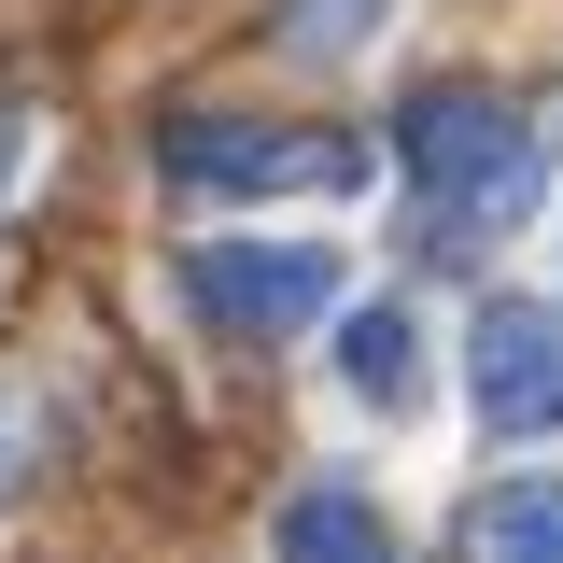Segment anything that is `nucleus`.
<instances>
[{
    "label": "nucleus",
    "mask_w": 563,
    "mask_h": 563,
    "mask_svg": "<svg viewBox=\"0 0 563 563\" xmlns=\"http://www.w3.org/2000/svg\"><path fill=\"white\" fill-rule=\"evenodd\" d=\"M29 479V409H14V395H0V493Z\"/></svg>",
    "instance_id": "obj_9"
},
{
    "label": "nucleus",
    "mask_w": 563,
    "mask_h": 563,
    "mask_svg": "<svg viewBox=\"0 0 563 563\" xmlns=\"http://www.w3.org/2000/svg\"><path fill=\"white\" fill-rule=\"evenodd\" d=\"M282 550H380V507L366 493H296L282 507Z\"/></svg>",
    "instance_id": "obj_7"
},
{
    "label": "nucleus",
    "mask_w": 563,
    "mask_h": 563,
    "mask_svg": "<svg viewBox=\"0 0 563 563\" xmlns=\"http://www.w3.org/2000/svg\"><path fill=\"white\" fill-rule=\"evenodd\" d=\"M14 169H29V113L0 99V184H14Z\"/></svg>",
    "instance_id": "obj_10"
},
{
    "label": "nucleus",
    "mask_w": 563,
    "mask_h": 563,
    "mask_svg": "<svg viewBox=\"0 0 563 563\" xmlns=\"http://www.w3.org/2000/svg\"><path fill=\"white\" fill-rule=\"evenodd\" d=\"M465 395H479L493 437H563V310L493 296L479 324H465Z\"/></svg>",
    "instance_id": "obj_4"
},
{
    "label": "nucleus",
    "mask_w": 563,
    "mask_h": 563,
    "mask_svg": "<svg viewBox=\"0 0 563 563\" xmlns=\"http://www.w3.org/2000/svg\"><path fill=\"white\" fill-rule=\"evenodd\" d=\"M155 169L184 198H352L366 184V141L352 128H254V113H169Z\"/></svg>",
    "instance_id": "obj_2"
},
{
    "label": "nucleus",
    "mask_w": 563,
    "mask_h": 563,
    "mask_svg": "<svg viewBox=\"0 0 563 563\" xmlns=\"http://www.w3.org/2000/svg\"><path fill=\"white\" fill-rule=\"evenodd\" d=\"M395 155H409L422 184V240L451 254V240H507L521 211H536V128L479 99V85H422L409 113H395Z\"/></svg>",
    "instance_id": "obj_1"
},
{
    "label": "nucleus",
    "mask_w": 563,
    "mask_h": 563,
    "mask_svg": "<svg viewBox=\"0 0 563 563\" xmlns=\"http://www.w3.org/2000/svg\"><path fill=\"white\" fill-rule=\"evenodd\" d=\"M184 296H198L211 339H296V324H324L339 310V254L324 240H211L198 268H184Z\"/></svg>",
    "instance_id": "obj_3"
},
{
    "label": "nucleus",
    "mask_w": 563,
    "mask_h": 563,
    "mask_svg": "<svg viewBox=\"0 0 563 563\" xmlns=\"http://www.w3.org/2000/svg\"><path fill=\"white\" fill-rule=\"evenodd\" d=\"M366 29H380V0H296V14H282V43H296V57H352Z\"/></svg>",
    "instance_id": "obj_8"
},
{
    "label": "nucleus",
    "mask_w": 563,
    "mask_h": 563,
    "mask_svg": "<svg viewBox=\"0 0 563 563\" xmlns=\"http://www.w3.org/2000/svg\"><path fill=\"white\" fill-rule=\"evenodd\" d=\"M422 324H409V310H352V324H339V380H352V395H366V409H409V395H422Z\"/></svg>",
    "instance_id": "obj_6"
},
{
    "label": "nucleus",
    "mask_w": 563,
    "mask_h": 563,
    "mask_svg": "<svg viewBox=\"0 0 563 563\" xmlns=\"http://www.w3.org/2000/svg\"><path fill=\"white\" fill-rule=\"evenodd\" d=\"M479 563H563V479H493L465 493V521H451Z\"/></svg>",
    "instance_id": "obj_5"
}]
</instances>
